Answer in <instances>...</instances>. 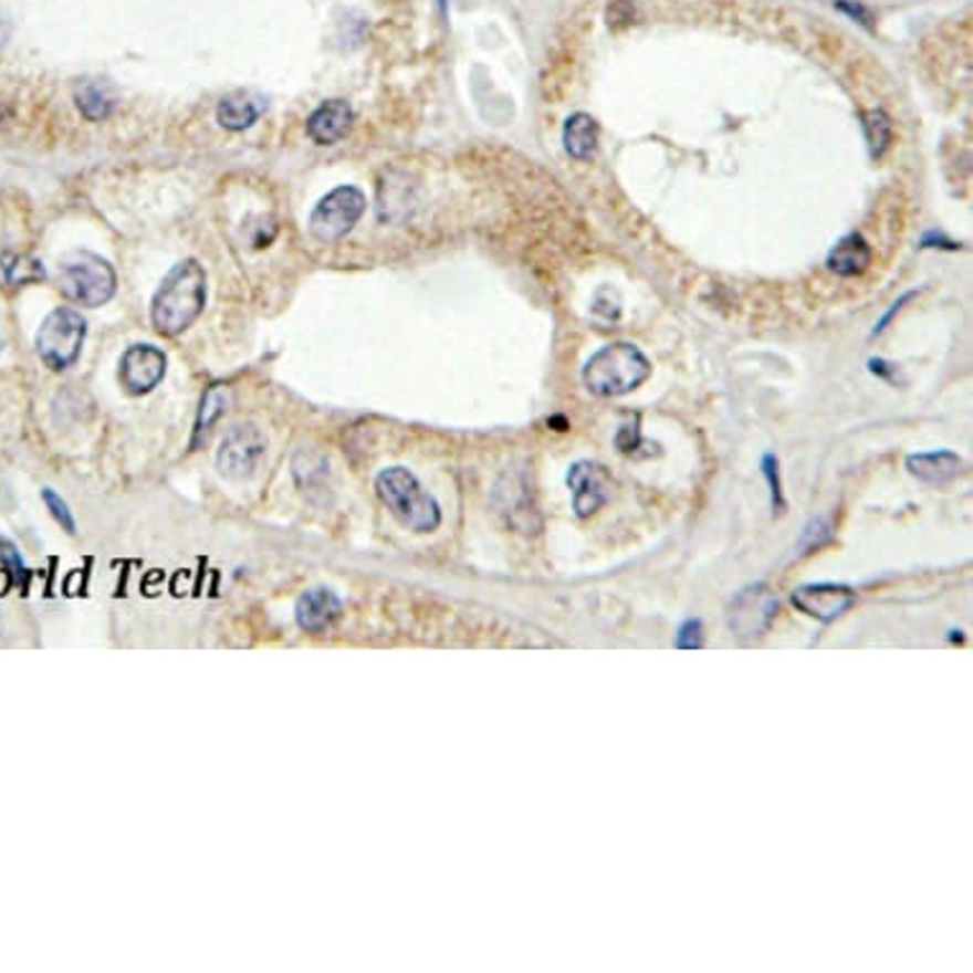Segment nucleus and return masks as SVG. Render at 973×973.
I'll return each instance as SVG.
<instances>
[{"instance_id":"f257e3e1","label":"nucleus","mask_w":973,"mask_h":973,"mask_svg":"<svg viewBox=\"0 0 973 973\" xmlns=\"http://www.w3.org/2000/svg\"><path fill=\"white\" fill-rule=\"evenodd\" d=\"M207 304V273L197 260L176 263L150 301V322L161 337H179L197 322Z\"/></svg>"},{"instance_id":"f03ea898","label":"nucleus","mask_w":973,"mask_h":973,"mask_svg":"<svg viewBox=\"0 0 973 973\" xmlns=\"http://www.w3.org/2000/svg\"><path fill=\"white\" fill-rule=\"evenodd\" d=\"M652 373L650 359L630 342H611L584 365V385L599 398H619L640 388Z\"/></svg>"},{"instance_id":"7ed1b4c3","label":"nucleus","mask_w":973,"mask_h":973,"mask_svg":"<svg viewBox=\"0 0 973 973\" xmlns=\"http://www.w3.org/2000/svg\"><path fill=\"white\" fill-rule=\"evenodd\" d=\"M377 494L402 525L416 533H431L441 523V508L406 467H388L377 474Z\"/></svg>"},{"instance_id":"20e7f679","label":"nucleus","mask_w":973,"mask_h":973,"mask_svg":"<svg viewBox=\"0 0 973 973\" xmlns=\"http://www.w3.org/2000/svg\"><path fill=\"white\" fill-rule=\"evenodd\" d=\"M59 291L72 304L97 308L115 296L117 279L113 265L90 250H74V253L59 260Z\"/></svg>"},{"instance_id":"39448f33","label":"nucleus","mask_w":973,"mask_h":973,"mask_svg":"<svg viewBox=\"0 0 973 973\" xmlns=\"http://www.w3.org/2000/svg\"><path fill=\"white\" fill-rule=\"evenodd\" d=\"M87 337V322L74 308H54L36 332V352L49 370H66L77 363Z\"/></svg>"},{"instance_id":"423d86ee","label":"nucleus","mask_w":973,"mask_h":973,"mask_svg":"<svg viewBox=\"0 0 973 973\" xmlns=\"http://www.w3.org/2000/svg\"><path fill=\"white\" fill-rule=\"evenodd\" d=\"M365 207L367 199L357 187H337L314 207L308 230L322 242H337L352 232L365 215Z\"/></svg>"},{"instance_id":"0eeeda50","label":"nucleus","mask_w":973,"mask_h":973,"mask_svg":"<svg viewBox=\"0 0 973 973\" xmlns=\"http://www.w3.org/2000/svg\"><path fill=\"white\" fill-rule=\"evenodd\" d=\"M265 449H268V439L258 426L253 423L234 426L220 443V451H217V467H220V472L228 477V480L234 482L250 480V477L258 472L260 461L265 457Z\"/></svg>"},{"instance_id":"6e6552de","label":"nucleus","mask_w":973,"mask_h":973,"mask_svg":"<svg viewBox=\"0 0 973 973\" xmlns=\"http://www.w3.org/2000/svg\"><path fill=\"white\" fill-rule=\"evenodd\" d=\"M777 615V599L767 586H750L736 594L729 607V627L740 637H757L770 627Z\"/></svg>"},{"instance_id":"1a4fd4ad","label":"nucleus","mask_w":973,"mask_h":973,"mask_svg":"<svg viewBox=\"0 0 973 973\" xmlns=\"http://www.w3.org/2000/svg\"><path fill=\"white\" fill-rule=\"evenodd\" d=\"M166 375V355L154 344H133L121 359V383L130 396L150 393Z\"/></svg>"},{"instance_id":"9d476101","label":"nucleus","mask_w":973,"mask_h":973,"mask_svg":"<svg viewBox=\"0 0 973 973\" xmlns=\"http://www.w3.org/2000/svg\"><path fill=\"white\" fill-rule=\"evenodd\" d=\"M857 601V592H851L844 584H803L793 592V604L798 607L803 615L820 622H834L836 617H841L844 611H849Z\"/></svg>"},{"instance_id":"9b49d317","label":"nucleus","mask_w":973,"mask_h":973,"mask_svg":"<svg viewBox=\"0 0 973 973\" xmlns=\"http://www.w3.org/2000/svg\"><path fill=\"white\" fill-rule=\"evenodd\" d=\"M572 486V502L578 517H589L607 505L611 498V480L607 469L594 461H576L566 477Z\"/></svg>"},{"instance_id":"f8f14e48","label":"nucleus","mask_w":973,"mask_h":973,"mask_svg":"<svg viewBox=\"0 0 973 973\" xmlns=\"http://www.w3.org/2000/svg\"><path fill=\"white\" fill-rule=\"evenodd\" d=\"M352 123H355V113L347 100H326L306 121V133L318 146H334L352 130Z\"/></svg>"},{"instance_id":"ddd939ff","label":"nucleus","mask_w":973,"mask_h":973,"mask_svg":"<svg viewBox=\"0 0 973 973\" xmlns=\"http://www.w3.org/2000/svg\"><path fill=\"white\" fill-rule=\"evenodd\" d=\"M342 601L337 594L326 586H316L299 597L296 601V622L304 627L306 632H322L324 627H329L334 619L339 617Z\"/></svg>"},{"instance_id":"4468645a","label":"nucleus","mask_w":973,"mask_h":973,"mask_svg":"<svg viewBox=\"0 0 973 973\" xmlns=\"http://www.w3.org/2000/svg\"><path fill=\"white\" fill-rule=\"evenodd\" d=\"M265 113V100L255 95V92L238 90L228 95L217 107V123L228 130H248L260 121V115Z\"/></svg>"},{"instance_id":"2eb2a0df","label":"nucleus","mask_w":973,"mask_h":973,"mask_svg":"<svg viewBox=\"0 0 973 973\" xmlns=\"http://www.w3.org/2000/svg\"><path fill=\"white\" fill-rule=\"evenodd\" d=\"M908 472L928 484H945L963 472V459L953 451H922L904 461Z\"/></svg>"},{"instance_id":"dca6fc26","label":"nucleus","mask_w":973,"mask_h":973,"mask_svg":"<svg viewBox=\"0 0 973 973\" xmlns=\"http://www.w3.org/2000/svg\"><path fill=\"white\" fill-rule=\"evenodd\" d=\"M828 271H834L841 279H854L861 275L871 265V245L864 240V234L851 232L841 238L826 258Z\"/></svg>"},{"instance_id":"f3484780","label":"nucleus","mask_w":973,"mask_h":973,"mask_svg":"<svg viewBox=\"0 0 973 973\" xmlns=\"http://www.w3.org/2000/svg\"><path fill=\"white\" fill-rule=\"evenodd\" d=\"M599 125L589 113H574L564 125V148L576 161H589L597 156Z\"/></svg>"},{"instance_id":"a211bd4d","label":"nucleus","mask_w":973,"mask_h":973,"mask_svg":"<svg viewBox=\"0 0 973 973\" xmlns=\"http://www.w3.org/2000/svg\"><path fill=\"white\" fill-rule=\"evenodd\" d=\"M74 103H77L80 113L87 117V121H103V117L111 115L117 105L115 90L107 85L103 80H87L82 82L74 92Z\"/></svg>"},{"instance_id":"6ab92c4d","label":"nucleus","mask_w":973,"mask_h":973,"mask_svg":"<svg viewBox=\"0 0 973 973\" xmlns=\"http://www.w3.org/2000/svg\"><path fill=\"white\" fill-rule=\"evenodd\" d=\"M44 279L46 271L41 260L19 253H0V289H19Z\"/></svg>"},{"instance_id":"aec40b11","label":"nucleus","mask_w":973,"mask_h":973,"mask_svg":"<svg viewBox=\"0 0 973 973\" xmlns=\"http://www.w3.org/2000/svg\"><path fill=\"white\" fill-rule=\"evenodd\" d=\"M861 123H864V136H867L869 156L882 158L887 154V148L892 146L894 138L892 117H889L885 111H867L861 115Z\"/></svg>"},{"instance_id":"412c9836","label":"nucleus","mask_w":973,"mask_h":973,"mask_svg":"<svg viewBox=\"0 0 973 973\" xmlns=\"http://www.w3.org/2000/svg\"><path fill=\"white\" fill-rule=\"evenodd\" d=\"M228 402H230V393L220 388V385H215V388H209L205 393V398H201V408H199V418H197V436L209 431L217 421H220V418L224 416V410H228Z\"/></svg>"},{"instance_id":"4be33fe9","label":"nucleus","mask_w":973,"mask_h":973,"mask_svg":"<svg viewBox=\"0 0 973 973\" xmlns=\"http://www.w3.org/2000/svg\"><path fill=\"white\" fill-rule=\"evenodd\" d=\"M762 474L770 484V498H773L775 513H785V498H783V482H780V464L775 454L762 457Z\"/></svg>"},{"instance_id":"5701e85b","label":"nucleus","mask_w":973,"mask_h":973,"mask_svg":"<svg viewBox=\"0 0 973 973\" xmlns=\"http://www.w3.org/2000/svg\"><path fill=\"white\" fill-rule=\"evenodd\" d=\"M703 645V625L701 619H686L681 630L676 635L678 650H699Z\"/></svg>"},{"instance_id":"b1692460","label":"nucleus","mask_w":973,"mask_h":973,"mask_svg":"<svg viewBox=\"0 0 973 973\" xmlns=\"http://www.w3.org/2000/svg\"><path fill=\"white\" fill-rule=\"evenodd\" d=\"M44 502H46V508L52 510V515H54V520L59 525L64 527L66 533H74L77 531V525H74V517H72V513H70V505H66V502L59 498V494L54 492V490H44Z\"/></svg>"},{"instance_id":"393cba45","label":"nucleus","mask_w":973,"mask_h":973,"mask_svg":"<svg viewBox=\"0 0 973 973\" xmlns=\"http://www.w3.org/2000/svg\"><path fill=\"white\" fill-rule=\"evenodd\" d=\"M617 449L622 451V454H637V449L640 447H648V443L642 441V436H640V426H622V429L617 431Z\"/></svg>"},{"instance_id":"a878e982","label":"nucleus","mask_w":973,"mask_h":973,"mask_svg":"<svg viewBox=\"0 0 973 973\" xmlns=\"http://www.w3.org/2000/svg\"><path fill=\"white\" fill-rule=\"evenodd\" d=\"M912 296H916V291H908V293H902V296H900V299H897V301H894V304H892V308H889V312H887V314H885L882 318H879V322H877V326H875V332H871V337H877V334H882V332L887 329V324H889V322H892V318H894V314H900V308H902L904 304H908V301H910Z\"/></svg>"},{"instance_id":"bb28decb","label":"nucleus","mask_w":973,"mask_h":973,"mask_svg":"<svg viewBox=\"0 0 973 973\" xmlns=\"http://www.w3.org/2000/svg\"><path fill=\"white\" fill-rule=\"evenodd\" d=\"M869 370L879 377H887V380H894L897 377V365H889L885 359H869Z\"/></svg>"},{"instance_id":"cd10ccee","label":"nucleus","mask_w":973,"mask_h":973,"mask_svg":"<svg viewBox=\"0 0 973 973\" xmlns=\"http://www.w3.org/2000/svg\"><path fill=\"white\" fill-rule=\"evenodd\" d=\"M3 558H6V564H11L13 568H15V576H21L23 574V561H21V556L19 553H15V548L11 543H3Z\"/></svg>"},{"instance_id":"c85d7f7f","label":"nucleus","mask_w":973,"mask_h":973,"mask_svg":"<svg viewBox=\"0 0 973 973\" xmlns=\"http://www.w3.org/2000/svg\"><path fill=\"white\" fill-rule=\"evenodd\" d=\"M838 8H841V11H846V13H851L854 19H859L861 23H869V13H867V8H864V6H854V3H846V0H841V3H838Z\"/></svg>"},{"instance_id":"c756f323","label":"nucleus","mask_w":973,"mask_h":973,"mask_svg":"<svg viewBox=\"0 0 973 973\" xmlns=\"http://www.w3.org/2000/svg\"><path fill=\"white\" fill-rule=\"evenodd\" d=\"M3 344H6V337H3V318H0V349H3Z\"/></svg>"},{"instance_id":"7c9ffc66","label":"nucleus","mask_w":973,"mask_h":973,"mask_svg":"<svg viewBox=\"0 0 973 973\" xmlns=\"http://www.w3.org/2000/svg\"><path fill=\"white\" fill-rule=\"evenodd\" d=\"M439 6H441V11H443V13L449 11V0H439Z\"/></svg>"}]
</instances>
